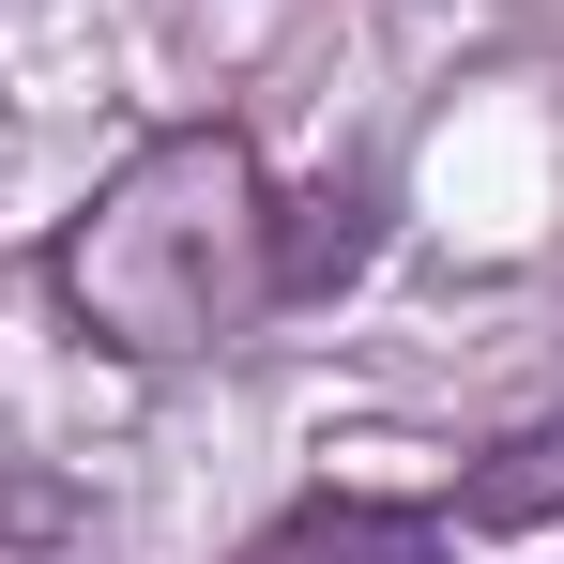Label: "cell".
<instances>
[{
	"mask_svg": "<svg viewBox=\"0 0 564 564\" xmlns=\"http://www.w3.org/2000/svg\"><path fill=\"white\" fill-rule=\"evenodd\" d=\"M367 245H381V184H367V169H351V184L275 198V305H305V290H351V275H367Z\"/></svg>",
	"mask_w": 564,
	"mask_h": 564,
	"instance_id": "obj_4",
	"label": "cell"
},
{
	"mask_svg": "<svg viewBox=\"0 0 564 564\" xmlns=\"http://www.w3.org/2000/svg\"><path fill=\"white\" fill-rule=\"evenodd\" d=\"M62 321L122 367H198L275 305V184L229 122H169L107 169L46 245Z\"/></svg>",
	"mask_w": 564,
	"mask_h": 564,
	"instance_id": "obj_1",
	"label": "cell"
},
{
	"mask_svg": "<svg viewBox=\"0 0 564 564\" xmlns=\"http://www.w3.org/2000/svg\"><path fill=\"white\" fill-rule=\"evenodd\" d=\"M443 534H488V550H534V534H564V412L503 427V443H488V458L443 488Z\"/></svg>",
	"mask_w": 564,
	"mask_h": 564,
	"instance_id": "obj_2",
	"label": "cell"
},
{
	"mask_svg": "<svg viewBox=\"0 0 564 564\" xmlns=\"http://www.w3.org/2000/svg\"><path fill=\"white\" fill-rule=\"evenodd\" d=\"M245 564H458V534H443V503H305Z\"/></svg>",
	"mask_w": 564,
	"mask_h": 564,
	"instance_id": "obj_3",
	"label": "cell"
}]
</instances>
